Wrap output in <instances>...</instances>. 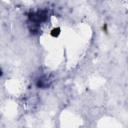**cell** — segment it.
<instances>
[{"label": "cell", "instance_id": "7a4b0ae2", "mask_svg": "<svg viewBox=\"0 0 128 128\" xmlns=\"http://www.w3.org/2000/svg\"><path fill=\"white\" fill-rule=\"evenodd\" d=\"M51 78L48 75H43L37 80V86L39 88H47L51 84Z\"/></svg>", "mask_w": 128, "mask_h": 128}, {"label": "cell", "instance_id": "6da1fadb", "mask_svg": "<svg viewBox=\"0 0 128 128\" xmlns=\"http://www.w3.org/2000/svg\"><path fill=\"white\" fill-rule=\"evenodd\" d=\"M49 11L46 9H38L35 11H31L28 14L27 24L31 33H38L44 23H46L49 19Z\"/></svg>", "mask_w": 128, "mask_h": 128}]
</instances>
